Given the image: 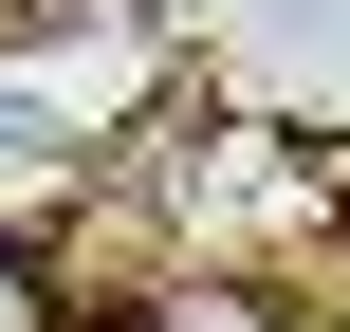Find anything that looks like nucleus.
Here are the masks:
<instances>
[{
  "instance_id": "f03ea898",
  "label": "nucleus",
  "mask_w": 350,
  "mask_h": 332,
  "mask_svg": "<svg viewBox=\"0 0 350 332\" xmlns=\"http://www.w3.org/2000/svg\"><path fill=\"white\" fill-rule=\"evenodd\" d=\"M148 314H166V332H295V314H277V296H258V277H166Z\"/></svg>"
},
{
  "instance_id": "20e7f679",
  "label": "nucleus",
  "mask_w": 350,
  "mask_h": 332,
  "mask_svg": "<svg viewBox=\"0 0 350 332\" xmlns=\"http://www.w3.org/2000/svg\"><path fill=\"white\" fill-rule=\"evenodd\" d=\"M55 332H166V314H129V296H74V314H55Z\"/></svg>"
},
{
  "instance_id": "7ed1b4c3",
  "label": "nucleus",
  "mask_w": 350,
  "mask_h": 332,
  "mask_svg": "<svg viewBox=\"0 0 350 332\" xmlns=\"http://www.w3.org/2000/svg\"><path fill=\"white\" fill-rule=\"evenodd\" d=\"M74 314V296H55V259H37V240H0V332H55Z\"/></svg>"
},
{
  "instance_id": "f257e3e1",
  "label": "nucleus",
  "mask_w": 350,
  "mask_h": 332,
  "mask_svg": "<svg viewBox=\"0 0 350 332\" xmlns=\"http://www.w3.org/2000/svg\"><path fill=\"white\" fill-rule=\"evenodd\" d=\"M55 203H74V148H37V129L0 111V240H37Z\"/></svg>"
}]
</instances>
